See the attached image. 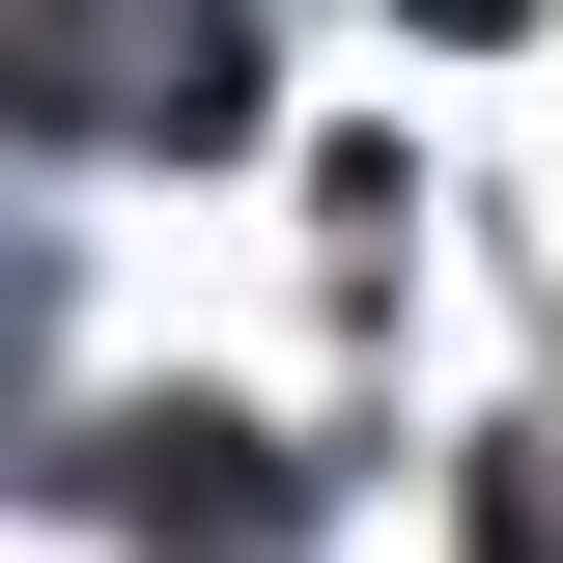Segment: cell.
I'll use <instances>...</instances> for the list:
<instances>
[{
    "mask_svg": "<svg viewBox=\"0 0 563 563\" xmlns=\"http://www.w3.org/2000/svg\"><path fill=\"white\" fill-rule=\"evenodd\" d=\"M0 141H254V29H0Z\"/></svg>",
    "mask_w": 563,
    "mask_h": 563,
    "instance_id": "obj_2",
    "label": "cell"
},
{
    "mask_svg": "<svg viewBox=\"0 0 563 563\" xmlns=\"http://www.w3.org/2000/svg\"><path fill=\"white\" fill-rule=\"evenodd\" d=\"M85 507H113L141 563H282V536H310L282 422H225V395H169V422H85Z\"/></svg>",
    "mask_w": 563,
    "mask_h": 563,
    "instance_id": "obj_1",
    "label": "cell"
},
{
    "mask_svg": "<svg viewBox=\"0 0 563 563\" xmlns=\"http://www.w3.org/2000/svg\"><path fill=\"white\" fill-rule=\"evenodd\" d=\"M29 366H57V254L0 225V451H29Z\"/></svg>",
    "mask_w": 563,
    "mask_h": 563,
    "instance_id": "obj_3",
    "label": "cell"
}]
</instances>
